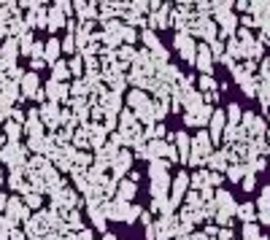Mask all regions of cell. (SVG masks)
<instances>
[{"mask_svg": "<svg viewBox=\"0 0 270 240\" xmlns=\"http://www.w3.org/2000/svg\"><path fill=\"white\" fill-rule=\"evenodd\" d=\"M27 149L43 157V138H30V141H27Z\"/></svg>", "mask_w": 270, "mask_h": 240, "instance_id": "43", "label": "cell"}, {"mask_svg": "<svg viewBox=\"0 0 270 240\" xmlns=\"http://www.w3.org/2000/svg\"><path fill=\"white\" fill-rule=\"evenodd\" d=\"M22 127L27 130L30 138H43V124H41V119H38V111H35V108L27 111V116H24V124H22Z\"/></svg>", "mask_w": 270, "mask_h": 240, "instance_id": "16", "label": "cell"}, {"mask_svg": "<svg viewBox=\"0 0 270 240\" xmlns=\"http://www.w3.org/2000/svg\"><path fill=\"white\" fill-rule=\"evenodd\" d=\"M197 84H200V92H216V86H219L214 81V76H200V81H197Z\"/></svg>", "mask_w": 270, "mask_h": 240, "instance_id": "40", "label": "cell"}, {"mask_svg": "<svg viewBox=\"0 0 270 240\" xmlns=\"http://www.w3.org/2000/svg\"><path fill=\"white\" fill-rule=\"evenodd\" d=\"M170 168V162L168 159H149V176L154 178V176H162V173H168Z\"/></svg>", "mask_w": 270, "mask_h": 240, "instance_id": "31", "label": "cell"}, {"mask_svg": "<svg viewBox=\"0 0 270 240\" xmlns=\"http://www.w3.org/2000/svg\"><path fill=\"white\" fill-rule=\"evenodd\" d=\"M87 95H89V89L84 84V78H76L73 86H68V97H87Z\"/></svg>", "mask_w": 270, "mask_h": 240, "instance_id": "32", "label": "cell"}, {"mask_svg": "<svg viewBox=\"0 0 270 240\" xmlns=\"http://www.w3.org/2000/svg\"><path fill=\"white\" fill-rule=\"evenodd\" d=\"M60 51H68V54H73V51H76V41H73V35H70V32H68V38L60 43Z\"/></svg>", "mask_w": 270, "mask_h": 240, "instance_id": "44", "label": "cell"}, {"mask_svg": "<svg viewBox=\"0 0 270 240\" xmlns=\"http://www.w3.org/2000/svg\"><path fill=\"white\" fill-rule=\"evenodd\" d=\"M38 111V119H41V124L43 127H49V130H57L60 127V105L57 103H41V108H35Z\"/></svg>", "mask_w": 270, "mask_h": 240, "instance_id": "2", "label": "cell"}, {"mask_svg": "<svg viewBox=\"0 0 270 240\" xmlns=\"http://www.w3.org/2000/svg\"><path fill=\"white\" fill-rule=\"evenodd\" d=\"M130 162H133L130 149H119V154H116L114 162H111V170H114V178H111V181H122V176L130 170Z\"/></svg>", "mask_w": 270, "mask_h": 240, "instance_id": "9", "label": "cell"}, {"mask_svg": "<svg viewBox=\"0 0 270 240\" xmlns=\"http://www.w3.org/2000/svg\"><path fill=\"white\" fill-rule=\"evenodd\" d=\"M219 62H222V65H227V68H233V65H235V62H233V59H230L227 54H222V57H219Z\"/></svg>", "mask_w": 270, "mask_h": 240, "instance_id": "55", "label": "cell"}, {"mask_svg": "<svg viewBox=\"0 0 270 240\" xmlns=\"http://www.w3.org/2000/svg\"><path fill=\"white\" fill-rule=\"evenodd\" d=\"M257 100H260V105H262V111H265V116H268V103H270V84L268 81H260L257 84Z\"/></svg>", "mask_w": 270, "mask_h": 240, "instance_id": "26", "label": "cell"}, {"mask_svg": "<svg viewBox=\"0 0 270 240\" xmlns=\"http://www.w3.org/2000/svg\"><path fill=\"white\" fill-rule=\"evenodd\" d=\"M227 57H230V59L243 57V49H241V43L235 41V35H233V38H227Z\"/></svg>", "mask_w": 270, "mask_h": 240, "instance_id": "37", "label": "cell"}, {"mask_svg": "<svg viewBox=\"0 0 270 240\" xmlns=\"http://www.w3.org/2000/svg\"><path fill=\"white\" fill-rule=\"evenodd\" d=\"M97 105H100V111L105 113V116H119V111H122V95L105 92V95L97 100Z\"/></svg>", "mask_w": 270, "mask_h": 240, "instance_id": "10", "label": "cell"}, {"mask_svg": "<svg viewBox=\"0 0 270 240\" xmlns=\"http://www.w3.org/2000/svg\"><path fill=\"white\" fill-rule=\"evenodd\" d=\"M211 11H214L216 16L230 14V11H233V3H230V0H216V3H211Z\"/></svg>", "mask_w": 270, "mask_h": 240, "instance_id": "38", "label": "cell"}, {"mask_svg": "<svg viewBox=\"0 0 270 240\" xmlns=\"http://www.w3.org/2000/svg\"><path fill=\"white\" fill-rule=\"evenodd\" d=\"M141 41L146 43V49H149V51H157V49L162 46L160 41H157V32H151V30H143V32H141Z\"/></svg>", "mask_w": 270, "mask_h": 240, "instance_id": "35", "label": "cell"}, {"mask_svg": "<svg viewBox=\"0 0 270 240\" xmlns=\"http://www.w3.org/2000/svg\"><path fill=\"white\" fill-rule=\"evenodd\" d=\"M235 213H238V219H241L243 224H254V222H257V211H254L252 203L238 205V208H235Z\"/></svg>", "mask_w": 270, "mask_h": 240, "instance_id": "23", "label": "cell"}, {"mask_svg": "<svg viewBox=\"0 0 270 240\" xmlns=\"http://www.w3.org/2000/svg\"><path fill=\"white\" fill-rule=\"evenodd\" d=\"M138 219H141V222L146 224V227L151 224V213H149V211H141V216H138Z\"/></svg>", "mask_w": 270, "mask_h": 240, "instance_id": "51", "label": "cell"}, {"mask_svg": "<svg viewBox=\"0 0 270 240\" xmlns=\"http://www.w3.org/2000/svg\"><path fill=\"white\" fill-rule=\"evenodd\" d=\"M170 192H173V195H170V200H168V203L176 208V205H179L181 200H184V195L189 192V176H187L184 170H179V176H176L173 181H170Z\"/></svg>", "mask_w": 270, "mask_h": 240, "instance_id": "5", "label": "cell"}, {"mask_svg": "<svg viewBox=\"0 0 270 240\" xmlns=\"http://www.w3.org/2000/svg\"><path fill=\"white\" fill-rule=\"evenodd\" d=\"M233 8H238V11H243V14H246V11H249V3H246V0H238V3H233Z\"/></svg>", "mask_w": 270, "mask_h": 240, "instance_id": "50", "label": "cell"}, {"mask_svg": "<svg viewBox=\"0 0 270 240\" xmlns=\"http://www.w3.org/2000/svg\"><path fill=\"white\" fill-rule=\"evenodd\" d=\"M5 124V143H16L19 141V135H22V124H16V122H3Z\"/></svg>", "mask_w": 270, "mask_h": 240, "instance_id": "30", "label": "cell"}, {"mask_svg": "<svg viewBox=\"0 0 270 240\" xmlns=\"http://www.w3.org/2000/svg\"><path fill=\"white\" fill-rule=\"evenodd\" d=\"M260 227L257 224H243V240H260Z\"/></svg>", "mask_w": 270, "mask_h": 240, "instance_id": "39", "label": "cell"}, {"mask_svg": "<svg viewBox=\"0 0 270 240\" xmlns=\"http://www.w3.org/2000/svg\"><path fill=\"white\" fill-rule=\"evenodd\" d=\"M16 57H19V43H16V38H5L3 46H0V59H3L5 65H16Z\"/></svg>", "mask_w": 270, "mask_h": 240, "instance_id": "14", "label": "cell"}, {"mask_svg": "<svg viewBox=\"0 0 270 240\" xmlns=\"http://www.w3.org/2000/svg\"><path fill=\"white\" fill-rule=\"evenodd\" d=\"M241 184H243V189H246V192H252L254 184H257V181H254V173H246V176L241 178Z\"/></svg>", "mask_w": 270, "mask_h": 240, "instance_id": "46", "label": "cell"}, {"mask_svg": "<svg viewBox=\"0 0 270 240\" xmlns=\"http://www.w3.org/2000/svg\"><path fill=\"white\" fill-rule=\"evenodd\" d=\"M70 146L73 149H87V143H89V138H87V130H84V124H81V130H73V138H70Z\"/></svg>", "mask_w": 270, "mask_h": 240, "instance_id": "34", "label": "cell"}, {"mask_svg": "<svg viewBox=\"0 0 270 240\" xmlns=\"http://www.w3.org/2000/svg\"><path fill=\"white\" fill-rule=\"evenodd\" d=\"M3 216H8L11 222H27L30 219V213H27V208L22 205V200L19 197H8V203H5V213Z\"/></svg>", "mask_w": 270, "mask_h": 240, "instance_id": "11", "label": "cell"}, {"mask_svg": "<svg viewBox=\"0 0 270 240\" xmlns=\"http://www.w3.org/2000/svg\"><path fill=\"white\" fill-rule=\"evenodd\" d=\"M22 86H19V97H35V92L41 89V81H38V73H24L22 81H19Z\"/></svg>", "mask_w": 270, "mask_h": 240, "instance_id": "12", "label": "cell"}, {"mask_svg": "<svg viewBox=\"0 0 270 240\" xmlns=\"http://www.w3.org/2000/svg\"><path fill=\"white\" fill-rule=\"evenodd\" d=\"M173 46H176V51L181 54V59H187V62H192V59H195L197 43H195L192 35H187V32H179V35L173 38Z\"/></svg>", "mask_w": 270, "mask_h": 240, "instance_id": "7", "label": "cell"}, {"mask_svg": "<svg viewBox=\"0 0 270 240\" xmlns=\"http://www.w3.org/2000/svg\"><path fill=\"white\" fill-rule=\"evenodd\" d=\"M16 100H19V84L8 81V78H5V73H0V105L11 108Z\"/></svg>", "mask_w": 270, "mask_h": 240, "instance_id": "4", "label": "cell"}, {"mask_svg": "<svg viewBox=\"0 0 270 240\" xmlns=\"http://www.w3.org/2000/svg\"><path fill=\"white\" fill-rule=\"evenodd\" d=\"M208 186H222V173H208Z\"/></svg>", "mask_w": 270, "mask_h": 240, "instance_id": "48", "label": "cell"}, {"mask_svg": "<svg viewBox=\"0 0 270 240\" xmlns=\"http://www.w3.org/2000/svg\"><path fill=\"white\" fill-rule=\"evenodd\" d=\"M57 59H60V41H57V38H49V41L43 43V62L54 65Z\"/></svg>", "mask_w": 270, "mask_h": 240, "instance_id": "20", "label": "cell"}, {"mask_svg": "<svg viewBox=\"0 0 270 240\" xmlns=\"http://www.w3.org/2000/svg\"><path fill=\"white\" fill-rule=\"evenodd\" d=\"M76 240H92V232H89V230H81V232L76 235Z\"/></svg>", "mask_w": 270, "mask_h": 240, "instance_id": "53", "label": "cell"}, {"mask_svg": "<svg viewBox=\"0 0 270 240\" xmlns=\"http://www.w3.org/2000/svg\"><path fill=\"white\" fill-rule=\"evenodd\" d=\"M211 113H214V108L203 103L200 108H197V111L192 113V119H195V127H206V124H208V119H211Z\"/></svg>", "mask_w": 270, "mask_h": 240, "instance_id": "27", "label": "cell"}, {"mask_svg": "<svg viewBox=\"0 0 270 240\" xmlns=\"http://www.w3.org/2000/svg\"><path fill=\"white\" fill-rule=\"evenodd\" d=\"M168 100H151V119H154V124L157 122H162V119L168 116Z\"/></svg>", "mask_w": 270, "mask_h": 240, "instance_id": "24", "label": "cell"}, {"mask_svg": "<svg viewBox=\"0 0 270 240\" xmlns=\"http://www.w3.org/2000/svg\"><path fill=\"white\" fill-rule=\"evenodd\" d=\"M8 122L24 124V111H22V108H11V111H8Z\"/></svg>", "mask_w": 270, "mask_h": 240, "instance_id": "45", "label": "cell"}, {"mask_svg": "<svg viewBox=\"0 0 270 240\" xmlns=\"http://www.w3.org/2000/svg\"><path fill=\"white\" fill-rule=\"evenodd\" d=\"M227 151L225 149H219V151H214L206 162H203V168H206L208 173H222V170H227Z\"/></svg>", "mask_w": 270, "mask_h": 240, "instance_id": "13", "label": "cell"}, {"mask_svg": "<svg viewBox=\"0 0 270 240\" xmlns=\"http://www.w3.org/2000/svg\"><path fill=\"white\" fill-rule=\"evenodd\" d=\"M206 127H208L206 132H208V141H211V146H214V143H222V132H225V127H227L225 113L214 108V113H211V119H208V124H206Z\"/></svg>", "mask_w": 270, "mask_h": 240, "instance_id": "3", "label": "cell"}, {"mask_svg": "<svg viewBox=\"0 0 270 240\" xmlns=\"http://www.w3.org/2000/svg\"><path fill=\"white\" fill-rule=\"evenodd\" d=\"M103 240H119L116 235H111V232H103Z\"/></svg>", "mask_w": 270, "mask_h": 240, "instance_id": "57", "label": "cell"}, {"mask_svg": "<svg viewBox=\"0 0 270 240\" xmlns=\"http://www.w3.org/2000/svg\"><path fill=\"white\" fill-rule=\"evenodd\" d=\"M195 68L200 70V76H211L214 73V57H211V51H208V46L206 43H200L195 49Z\"/></svg>", "mask_w": 270, "mask_h": 240, "instance_id": "6", "label": "cell"}, {"mask_svg": "<svg viewBox=\"0 0 270 240\" xmlns=\"http://www.w3.org/2000/svg\"><path fill=\"white\" fill-rule=\"evenodd\" d=\"M260 240H268V238H260Z\"/></svg>", "mask_w": 270, "mask_h": 240, "instance_id": "58", "label": "cell"}, {"mask_svg": "<svg viewBox=\"0 0 270 240\" xmlns=\"http://www.w3.org/2000/svg\"><path fill=\"white\" fill-rule=\"evenodd\" d=\"M43 95L49 97V103H60V100H68V84L49 81V84L43 86Z\"/></svg>", "mask_w": 270, "mask_h": 240, "instance_id": "17", "label": "cell"}, {"mask_svg": "<svg viewBox=\"0 0 270 240\" xmlns=\"http://www.w3.org/2000/svg\"><path fill=\"white\" fill-rule=\"evenodd\" d=\"M8 111H11V108H5V105H0V124H3L5 119H8Z\"/></svg>", "mask_w": 270, "mask_h": 240, "instance_id": "54", "label": "cell"}, {"mask_svg": "<svg viewBox=\"0 0 270 240\" xmlns=\"http://www.w3.org/2000/svg\"><path fill=\"white\" fill-rule=\"evenodd\" d=\"M8 240H27V235H24V232H19V230H14L11 232V238Z\"/></svg>", "mask_w": 270, "mask_h": 240, "instance_id": "52", "label": "cell"}, {"mask_svg": "<svg viewBox=\"0 0 270 240\" xmlns=\"http://www.w3.org/2000/svg\"><path fill=\"white\" fill-rule=\"evenodd\" d=\"M135 192H138V184L133 181H116V200H122V203H130V200L135 197Z\"/></svg>", "mask_w": 270, "mask_h": 240, "instance_id": "19", "label": "cell"}, {"mask_svg": "<svg viewBox=\"0 0 270 240\" xmlns=\"http://www.w3.org/2000/svg\"><path fill=\"white\" fill-rule=\"evenodd\" d=\"M246 173H252V170H249V165H227V178H230V181H233V184H241V178L243 176H246Z\"/></svg>", "mask_w": 270, "mask_h": 240, "instance_id": "28", "label": "cell"}, {"mask_svg": "<svg viewBox=\"0 0 270 240\" xmlns=\"http://www.w3.org/2000/svg\"><path fill=\"white\" fill-rule=\"evenodd\" d=\"M68 70L73 73V76H81V70H84V62H81V57H73L68 62Z\"/></svg>", "mask_w": 270, "mask_h": 240, "instance_id": "42", "label": "cell"}, {"mask_svg": "<svg viewBox=\"0 0 270 240\" xmlns=\"http://www.w3.org/2000/svg\"><path fill=\"white\" fill-rule=\"evenodd\" d=\"M233 238H235V232L230 230V227H225V230L216 232V240H233Z\"/></svg>", "mask_w": 270, "mask_h": 240, "instance_id": "47", "label": "cell"}, {"mask_svg": "<svg viewBox=\"0 0 270 240\" xmlns=\"http://www.w3.org/2000/svg\"><path fill=\"white\" fill-rule=\"evenodd\" d=\"M189 184L195 186V192L197 189H203V186H208V170H197L192 178H189Z\"/></svg>", "mask_w": 270, "mask_h": 240, "instance_id": "36", "label": "cell"}, {"mask_svg": "<svg viewBox=\"0 0 270 240\" xmlns=\"http://www.w3.org/2000/svg\"><path fill=\"white\" fill-rule=\"evenodd\" d=\"M214 154V146L208 141V132L200 130L197 135L189 141V157H187V165H192V168H203V162Z\"/></svg>", "mask_w": 270, "mask_h": 240, "instance_id": "1", "label": "cell"}, {"mask_svg": "<svg viewBox=\"0 0 270 240\" xmlns=\"http://www.w3.org/2000/svg\"><path fill=\"white\" fill-rule=\"evenodd\" d=\"M62 24H65V16H62V11H57L54 5H49V8H46V27H49V32L60 30Z\"/></svg>", "mask_w": 270, "mask_h": 240, "instance_id": "21", "label": "cell"}, {"mask_svg": "<svg viewBox=\"0 0 270 240\" xmlns=\"http://www.w3.org/2000/svg\"><path fill=\"white\" fill-rule=\"evenodd\" d=\"M257 70H260V78L257 81H268V73H270V59H260V65H257Z\"/></svg>", "mask_w": 270, "mask_h": 240, "instance_id": "41", "label": "cell"}, {"mask_svg": "<svg viewBox=\"0 0 270 240\" xmlns=\"http://www.w3.org/2000/svg\"><path fill=\"white\" fill-rule=\"evenodd\" d=\"M168 189H170V176H168V173L151 178V197H154V200H165Z\"/></svg>", "mask_w": 270, "mask_h": 240, "instance_id": "18", "label": "cell"}, {"mask_svg": "<svg viewBox=\"0 0 270 240\" xmlns=\"http://www.w3.org/2000/svg\"><path fill=\"white\" fill-rule=\"evenodd\" d=\"M189 141H192V138H189L184 130L173 132V149H176V157H179V162H187V157H189Z\"/></svg>", "mask_w": 270, "mask_h": 240, "instance_id": "15", "label": "cell"}, {"mask_svg": "<svg viewBox=\"0 0 270 240\" xmlns=\"http://www.w3.org/2000/svg\"><path fill=\"white\" fill-rule=\"evenodd\" d=\"M22 205L24 208H41V195L38 192H22Z\"/></svg>", "mask_w": 270, "mask_h": 240, "instance_id": "33", "label": "cell"}, {"mask_svg": "<svg viewBox=\"0 0 270 240\" xmlns=\"http://www.w3.org/2000/svg\"><path fill=\"white\" fill-rule=\"evenodd\" d=\"M51 81H57V84H62L65 78H70V70H68V62H62V59H57L54 65H51Z\"/></svg>", "mask_w": 270, "mask_h": 240, "instance_id": "25", "label": "cell"}, {"mask_svg": "<svg viewBox=\"0 0 270 240\" xmlns=\"http://www.w3.org/2000/svg\"><path fill=\"white\" fill-rule=\"evenodd\" d=\"M195 35H200V38H206V41L211 43V41H216V24H214V19H203L200 22V27H197V32Z\"/></svg>", "mask_w": 270, "mask_h": 240, "instance_id": "22", "label": "cell"}, {"mask_svg": "<svg viewBox=\"0 0 270 240\" xmlns=\"http://www.w3.org/2000/svg\"><path fill=\"white\" fill-rule=\"evenodd\" d=\"M5 203H8V195H5V192H0V211H5Z\"/></svg>", "mask_w": 270, "mask_h": 240, "instance_id": "56", "label": "cell"}, {"mask_svg": "<svg viewBox=\"0 0 270 240\" xmlns=\"http://www.w3.org/2000/svg\"><path fill=\"white\" fill-rule=\"evenodd\" d=\"M30 65H32V73H38V70H41V68H46L43 57H32V59H30Z\"/></svg>", "mask_w": 270, "mask_h": 240, "instance_id": "49", "label": "cell"}, {"mask_svg": "<svg viewBox=\"0 0 270 240\" xmlns=\"http://www.w3.org/2000/svg\"><path fill=\"white\" fill-rule=\"evenodd\" d=\"M254 211H257V222L268 227L270 224V186L268 184L260 189V200H257Z\"/></svg>", "mask_w": 270, "mask_h": 240, "instance_id": "8", "label": "cell"}, {"mask_svg": "<svg viewBox=\"0 0 270 240\" xmlns=\"http://www.w3.org/2000/svg\"><path fill=\"white\" fill-rule=\"evenodd\" d=\"M241 105L238 103H230L227 105V113H225V122H227V127H238V122H241Z\"/></svg>", "mask_w": 270, "mask_h": 240, "instance_id": "29", "label": "cell"}]
</instances>
